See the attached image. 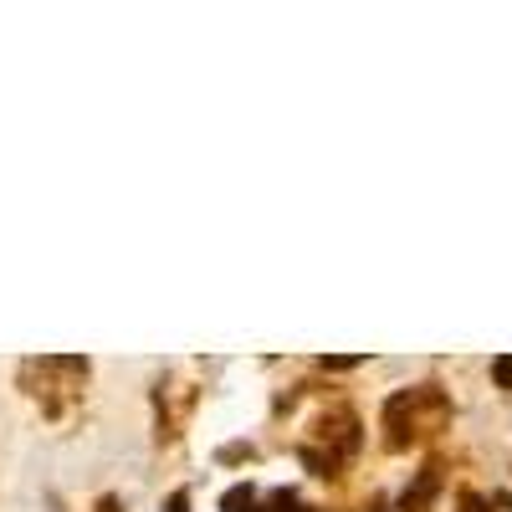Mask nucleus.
Masks as SVG:
<instances>
[{"instance_id": "nucleus-6", "label": "nucleus", "mask_w": 512, "mask_h": 512, "mask_svg": "<svg viewBox=\"0 0 512 512\" xmlns=\"http://www.w3.org/2000/svg\"><path fill=\"white\" fill-rule=\"evenodd\" d=\"M164 512H190V492H185V487H180V492H175V497H169V502H164Z\"/></svg>"}, {"instance_id": "nucleus-5", "label": "nucleus", "mask_w": 512, "mask_h": 512, "mask_svg": "<svg viewBox=\"0 0 512 512\" xmlns=\"http://www.w3.org/2000/svg\"><path fill=\"white\" fill-rule=\"evenodd\" d=\"M272 512H297V497L292 492H272Z\"/></svg>"}, {"instance_id": "nucleus-7", "label": "nucleus", "mask_w": 512, "mask_h": 512, "mask_svg": "<svg viewBox=\"0 0 512 512\" xmlns=\"http://www.w3.org/2000/svg\"><path fill=\"white\" fill-rule=\"evenodd\" d=\"M98 512H118V497H103V502H98Z\"/></svg>"}, {"instance_id": "nucleus-2", "label": "nucleus", "mask_w": 512, "mask_h": 512, "mask_svg": "<svg viewBox=\"0 0 512 512\" xmlns=\"http://www.w3.org/2000/svg\"><path fill=\"white\" fill-rule=\"evenodd\" d=\"M221 512H256V492L251 487H231L226 502H221Z\"/></svg>"}, {"instance_id": "nucleus-3", "label": "nucleus", "mask_w": 512, "mask_h": 512, "mask_svg": "<svg viewBox=\"0 0 512 512\" xmlns=\"http://www.w3.org/2000/svg\"><path fill=\"white\" fill-rule=\"evenodd\" d=\"M456 507H461V512H492L482 492H461V502H456Z\"/></svg>"}, {"instance_id": "nucleus-1", "label": "nucleus", "mask_w": 512, "mask_h": 512, "mask_svg": "<svg viewBox=\"0 0 512 512\" xmlns=\"http://www.w3.org/2000/svg\"><path fill=\"white\" fill-rule=\"evenodd\" d=\"M436 492H441V466L431 461V466H425V472L415 477V487H405V497H400V512H431Z\"/></svg>"}, {"instance_id": "nucleus-4", "label": "nucleus", "mask_w": 512, "mask_h": 512, "mask_svg": "<svg viewBox=\"0 0 512 512\" xmlns=\"http://www.w3.org/2000/svg\"><path fill=\"white\" fill-rule=\"evenodd\" d=\"M492 374H497L502 390H512V359H497V364H492Z\"/></svg>"}]
</instances>
